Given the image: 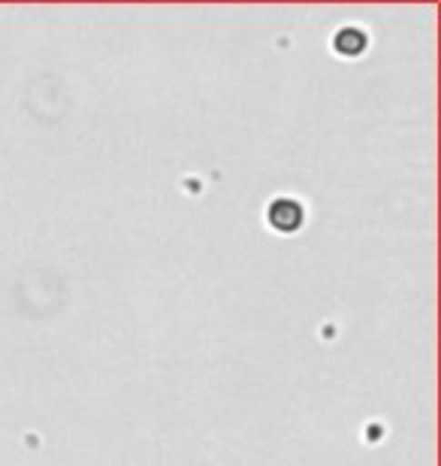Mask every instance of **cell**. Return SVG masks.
<instances>
[{
	"mask_svg": "<svg viewBox=\"0 0 441 466\" xmlns=\"http://www.w3.org/2000/svg\"><path fill=\"white\" fill-rule=\"evenodd\" d=\"M266 225L281 233V237H294L306 228V203L296 198H276L266 207Z\"/></svg>",
	"mask_w": 441,
	"mask_h": 466,
	"instance_id": "cell-1",
	"label": "cell"
},
{
	"mask_svg": "<svg viewBox=\"0 0 441 466\" xmlns=\"http://www.w3.org/2000/svg\"><path fill=\"white\" fill-rule=\"evenodd\" d=\"M333 49L342 58H360V55L369 49V34L363 31L360 25H345L333 34Z\"/></svg>",
	"mask_w": 441,
	"mask_h": 466,
	"instance_id": "cell-2",
	"label": "cell"
}]
</instances>
